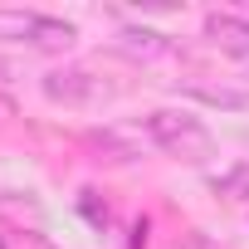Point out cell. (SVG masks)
I'll use <instances>...</instances> for the list:
<instances>
[{
    "label": "cell",
    "mask_w": 249,
    "mask_h": 249,
    "mask_svg": "<svg viewBox=\"0 0 249 249\" xmlns=\"http://www.w3.org/2000/svg\"><path fill=\"white\" fill-rule=\"evenodd\" d=\"M205 35L215 49L234 54V59H249V20L244 15H230V10H210L205 15Z\"/></svg>",
    "instance_id": "obj_3"
},
{
    "label": "cell",
    "mask_w": 249,
    "mask_h": 249,
    "mask_svg": "<svg viewBox=\"0 0 249 249\" xmlns=\"http://www.w3.org/2000/svg\"><path fill=\"white\" fill-rule=\"evenodd\" d=\"M78 39V30L69 25V20H54V15H39V25H35V49H69Z\"/></svg>",
    "instance_id": "obj_6"
},
{
    "label": "cell",
    "mask_w": 249,
    "mask_h": 249,
    "mask_svg": "<svg viewBox=\"0 0 249 249\" xmlns=\"http://www.w3.org/2000/svg\"><path fill=\"white\" fill-rule=\"evenodd\" d=\"M0 249H5V239H0Z\"/></svg>",
    "instance_id": "obj_11"
},
{
    "label": "cell",
    "mask_w": 249,
    "mask_h": 249,
    "mask_svg": "<svg viewBox=\"0 0 249 249\" xmlns=\"http://www.w3.org/2000/svg\"><path fill=\"white\" fill-rule=\"evenodd\" d=\"M5 117H15V103H10V98H0V122H5Z\"/></svg>",
    "instance_id": "obj_9"
},
{
    "label": "cell",
    "mask_w": 249,
    "mask_h": 249,
    "mask_svg": "<svg viewBox=\"0 0 249 249\" xmlns=\"http://www.w3.org/2000/svg\"><path fill=\"white\" fill-rule=\"evenodd\" d=\"M0 78H10V64H0Z\"/></svg>",
    "instance_id": "obj_10"
},
{
    "label": "cell",
    "mask_w": 249,
    "mask_h": 249,
    "mask_svg": "<svg viewBox=\"0 0 249 249\" xmlns=\"http://www.w3.org/2000/svg\"><path fill=\"white\" fill-rule=\"evenodd\" d=\"M191 98L210 103V107H225V112H244L249 107V88H225V83H186Z\"/></svg>",
    "instance_id": "obj_5"
},
{
    "label": "cell",
    "mask_w": 249,
    "mask_h": 249,
    "mask_svg": "<svg viewBox=\"0 0 249 249\" xmlns=\"http://www.w3.org/2000/svg\"><path fill=\"white\" fill-rule=\"evenodd\" d=\"M215 196H225V200H249V161H244V166H230L225 176H215Z\"/></svg>",
    "instance_id": "obj_8"
},
{
    "label": "cell",
    "mask_w": 249,
    "mask_h": 249,
    "mask_svg": "<svg viewBox=\"0 0 249 249\" xmlns=\"http://www.w3.org/2000/svg\"><path fill=\"white\" fill-rule=\"evenodd\" d=\"M44 98L64 103V107H88V103L107 98V83L83 69H59V73H44Z\"/></svg>",
    "instance_id": "obj_2"
},
{
    "label": "cell",
    "mask_w": 249,
    "mask_h": 249,
    "mask_svg": "<svg viewBox=\"0 0 249 249\" xmlns=\"http://www.w3.org/2000/svg\"><path fill=\"white\" fill-rule=\"evenodd\" d=\"M112 49L117 54H127V59H161V54H171V39L166 35H157V30H142V25H127V30H117V39H112Z\"/></svg>",
    "instance_id": "obj_4"
},
{
    "label": "cell",
    "mask_w": 249,
    "mask_h": 249,
    "mask_svg": "<svg viewBox=\"0 0 249 249\" xmlns=\"http://www.w3.org/2000/svg\"><path fill=\"white\" fill-rule=\"evenodd\" d=\"M147 137L166 157H176V161H210L215 157L210 127H205L200 117H191V112H176V107H157L147 117Z\"/></svg>",
    "instance_id": "obj_1"
},
{
    "label": "cell",
    "mask_w": 249,
    "mask_h": 249,
    "mask_svg": "<svg viewBox=\"0 0 249 249\" xmlns=\"http://www.w3.org/2000/svg\"><path fill=\"white\" fill-rule=\"evenodd\" d=\"M35 25H39L35 10H0V39H20V44H30V39H35Z\"/></svg>",
    "instance_id": "obj_7"
}]
</instances>
